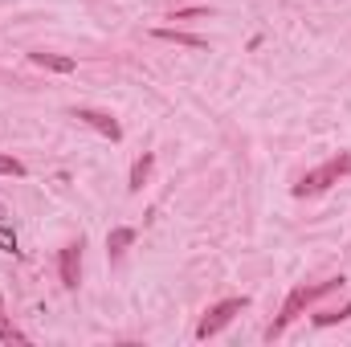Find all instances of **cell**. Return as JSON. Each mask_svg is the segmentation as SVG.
Returning <instances> with one entry per match:
<instances>
[{
	"label": "cell",
	"mask_w": 351,
	"mask_h": 347,
	"mask_svg": "<svg viewBox=\"0 0 351 347\" xmlns=\"http://www.w3.org/2000/svg\"><path fill=\"white\" fill-rule=\"evenodd\" d=\"M339 286H343V278H323V282H315V286H294V290L286 294V302H282V315L269 323L265 339H278V335H282V331H286V327L311 307V302H319L323 294H331V290H339Z\"/></svg>",
	"instance_id": "cell-1"
},
{
	"label": "cell",
	"mask_w": 351,
	"mask_h": 347,
	"mask_svg": "<svg viewBox=\"0 0 351 347\" xmlns=\"http://www.w3.org/2000/svg\"><path fill=\"white\" fill-rule=\"evenodd\" d=\"M343 176H351V152L327 160V164H319L315 172H306L298 184H294V196H319V192H327L331 184H339Z\"/></svg>",
	"instance_id": "cell-2"
},
{
	"label": "cell",
	"mask_w": 351,
	"mask_h": 347,
	"mask_svg": "<svg viewBox=\"0 0 351 347\" xmlns=\"http://www.w3.org/2000/svg\"><path fill=\"white\" fill-rule=\"evenodd\" d=\"M245 307H250V298H245V294H241V298H225V302L208 307V311H204V319L196 323V339H213V335H217V331H225V327L245 311Z\"/></svg>",
	"instance_id": "cell-3"
},
{
	"label": "cell",
	"mask_w": 351,
	"mask_h": 347,
	"mask_svg": "<svg viewBox=\"0 0 351 347\" xmlns=\"http://www.w3.org/2000/svg\"><path fill=\"white\" fill-rule=\"evenodd\" d=\"M74 119H82L86 127H94L98 135H106L110 143H119V139H123V127H119V123H114L106 110H90V106H78V110H74Z\"/></svg>",
	"instance_id": "cell-4"
},
{
	"label": "cell",
	"mask_w": 351,
	"mask_h": 347,
	"mask_svg": "<svg viewBox=\"0 0 351 347\" xmlns=\"http://www.w3.org/2000/svg\"><path fill=\"white\" fill-rule=\"evenodd\" d=\"M58 270H62V282L74 290L78 278H82V241H70V246L58 254Z\"/></svg>",
	"instance_id": "cell-5"
},
{
	"label": "cell",
	"mask_w": 351,
	"mask_h": 347,
	"mask_svg": "<svg viewBox=\"0 0 351 347\" xmlns=\"http://www.w3.org/2000/svg\"><path fill=\"white\" fill-rule=\"evenodd\" d=\"M29 62L33 66H41V70H58V74H74V58H58V53H29Z\"/></svg>",
	"instance_id": "cell-6"
},
{
	"label": "cell",
	"mask_w": 351,
	"mask_h": 347,
	"mask_svg": "<svg viewBox=\"0 0 351 347\" xmlns=\"http://www.w3.org/2000/svg\"><path fill=\"white\" fill-rule=\"evenodd\" d=\"M152 168H156V156H152V152H147V156H139V160L131 164V180H127V188H131V192H139V188L147 184Z\"/></svg>",
	"instance_id": "cell-7"
},
{
	"label": "cell",
	"mask_w": 351,
	"mask_h": 347,
	"mask_svg": "<svg viewBox=\"0 0 351 347\" xmlns=\"http://www.w3.org/2000/svg\"><path fill=\"white\" fill-rule=\"evenodd\" d=\"M0 344H29V335H25V331H16V327H12V319L4 315V302H0Z\"/></svg>",
	"instance_id": "cell-8"
},
{
	"label": "cell",
	"mask_w": 351,
	"mask_h": 347,
	"mask_svg": "<svg viewBox=\"0 0 351 347\" xmlns=\"http://www.w3.org/2000/svg\"><path fill=\"white\" fill-rule=\"evenodd\" d=\"M131 241H135V229H110V237H106V250L119 258V254H123Z\"/></svg>",
	"instance_id": "cell-9"
},
{
	"label": "cell",
	"mask_w": 351,
	"mask_h": 347,
	"mask_svg": "<svg viewBox=\"0 0 351 347\" xmlns=\"http://www.w3.org/2000/svg\"><path fill=\"white\" fill-rule=\"evenodd\" d=\"M343 319H351V302L343 307V311H327V315H315V323H319V327H331V323H343Z\"/></svg>",
	"instance_id": "cell-10"
},
{
	"label": "cell",
	"mask_w": 351,
	"mask_h": 347,
	"mask_svg": "<svg viewBox=\"0 0 351 347\" xmlns=\"http://www.w3.org/2000/svg\"><path fill=\"white\" fill-rule=\"evenodd\" d=\"M0 176H25V164H21V160H8V156H0Z\"/></svg>",
	"instance_id": "cell-11"
}]
</instances>
